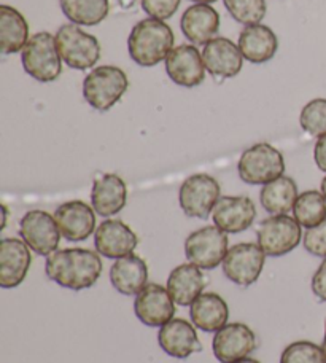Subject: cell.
I'll list each match as a JSON object with an SVG mask.
<instances>
[{"label": "cell", "mask_w": 326, "mask_h": 363, "mask_svg": "<svg viewBox=\"0 0 326 363\" xmlns=\"http://www.w3.org/2000/svg\"><path fill=\"white\" fill-rule=\"evenodd\" d=\"M99 252L89 249H61L47 257L45 271L51 281L69 290L93 287L102 274L103 263Z\"/></svg>", "instance_id": "6da1fadb"}, {"label": "cell", "mask_w": 326, "mask_h": 363, "mask_svg": "<svg viewBox=\"0 0 326 363\" xmlns=\"http://www.w3.org/2000/svg\"><path fill=\"white\" fill-rule=\"evenodd\" d=\"M174 32L161 19L147 18L137 23L128 38L129 56L142 67H153L166 61L174 50Z\"/></svg>", "instance_id": "7a4b0ae2"}, {"label": "cell", "mask_w": 326, "mask_h": 363, "mask_svg": "<svg viewBox=\"0 0 326 363\" xmlns=\"http://www.w3.org/2000/svg\"><path fill=\"white\" fill-rule=\"evenodd\" d=\"M23 67L32 79L50 83L60 79L62 60L56 47V38L50 32H38L29 38L21 51Z\"/></svg>", "instance_id": "3957f363"}, {"label": "cell", "mask_w": 326, "mask_h": 363, "mask_svg": "<svg viewBox=\"0 0 326 363\" xmlns=\"http://www.w3.org/2000/svg\"><path fill=\"white\" fill-rule=\"evenodd\" d=\"M129 88L128 75L120 67L101 66L91 70L83 82V96L91 107L107 112Z\"/></svg>", "instance_id": "277c9868"}, {"label": "cell", "mask_w": 326, "mask_h": 363, "mask_svg": "<svg viewBox=\"0 0 326 363\" xmlns=\"http://www.w3.org/2000/svg\"><path fill=\"white\" fill-rule=\"evenodd\" d=\"M56 47L62 62L77 70L94 67L101 60V43L94 35L88 34L80 26L64 24L56 32Z\"/></svg>", "instance_id": "5b68a950"}, {"label": "cell", "mask_w": 326, "mask_h": 363, "mask_svg": "<svg viewBox=\"0 0 326 363\" xmlns=\"http://www.w3.org/2000/svg\"><path fill=\"white\" fill-rule=\"evenodd\" d=\"M239 177L249 185H266L283 176L285 160L269 144H255L242 153L237 164Z\"/></svg>", "instance_id": "8992f818"}, {"label": "cell", "mask_w": 326, "mask_h": 363, "mask_svg": "<svg viewBox=\"0 0 326 363\" xmlns=\"http://www.w3.org/2000/svg\"><path fill=\"white\" fill-rule=\"evenodd\" d=\"M230 250L227 233L217 225H208L193 231L185 241V255L188 262L204 271H210L223 263Z\"/></svg>", "instance_id": "52a82bcc"}, {"label": "cell", "mask_w": 326, "mask_h": 363, "mask_svg": "<svg viewBox=\"0 0 326 363\" xmlns=\"http://www.w3.org/2000/svg\"><path fill=\"white\" fill-rule=\"evenodd\" d=\"M258 245L267 257H283L295 250L303 239L301 225L295 217L272 216L263 220L257 230Z\"/></svg>", "instance_id": "ba28073f"}, {"label": "cell", "mask_w": 326, "mask_h": 363, "mask_svg": "<svg viewBox=\"0 0 326 363\" xmlns=\"http://www.w3.org/2000/svg\"><path fill=\"white\" fill-rule=\"evenodd\" d=\"M221 188L217 179L208 174H194L180 186L179 203L188 217L207 218L220 201Z\"/></svg>", "instance_id": "9c48e42d"}, {"label": "cell", "mask_w": 326, "mask_h": 363, "mask_svg": "<svg viewBox=\"0 0 326 363\" xmlns=\"http://www.w3.org/2000/svg\"><path fill=\"white\" fill-rule=\"evenodd\" d=\"M266 254L258 244L240 242L227 250L223 263L225 276L239 287L247 289L255 284L264 268Z\"/></svg>", "instance_id": "30bf717a"}, {"label": "cell", "mask_w": 326, "mask_h": 363, "mask_svg": "<svg viewBox=\"0 0 326 363\" xmlns=\"http://www.w3.org/2000/svg\"><path fill=\"white\" fill-rule=\"evenodd\" d=\"M19 236L37 255L50 257L61 242V230L55 216L45 211H29L19 222Z\"/></svg>", "instance_id": "8fae6325"}, {"label": "cell", "mask_w": 326, "mask_h": 363, "mask_svg": "<svg viewBox=\"0 0 326 363\" xmlns=\"http://www.w3.org/2000/svg\"><path fill=\"white\" fill-rule=\"evenodd\" d=\"M258 346L257 335L253 330L240 322L226 323L213 336V355L221 363H232L249 357Z\"/></svg>", "instance_id": "7c38bea8"}, {"label": "cell", "mask_w": 326, "mask_h": 363, "mask_svg": "<svg viewBox=\"0 0 326 363\" xmlns=\"http://www.w3.org/2000/svg\"><path fill=\"white\" fill-rule=\"evenodd\" d=\"M134 313L143 325L162 327L174 319L175 301L167 287L148 284L134 300Z\"/></svg>", "instance_id": "4fadbf2b"}, {"label": "cell", "mask_w": 326, "mask_h": 363, "mask_svg": "<svg viewBox=\"0 0 326 363\" xmlns=\"http://www.w3.org/2000/svg\"><path fill=\"white\" fill-rule=\"evenodd\" d=\"M202 53L196 45H179L166 57V72L175 85L196 88L206 80Z\"/></svg>", "instance_id": "5bb4252c"}, {"label": "cell", "mask_w": 326, "mask_h": 363, "mask_svg": "<svg viewBox=\"0 0 326 363\" xmlns=\"http://www.w3.org/2000/svg\"><path fill=\"white\" fill-rule=\"evenodd\" d=\"M94 245L102 257L118 260L133 254L139 245V238L125 222L108 218L96 228Z\"/></svg>", "instance_id": "9a60e30c"}, {"label": "cell", "mask_w": 326, "mask_h": 363, "mask_svg": "<svg viewBox=\"0 0 326 363\" xmlns=\"http://www.w3.org/2000/svg\"><path fill=\"white\" fill-rule=\"evenodd\" d=\"M96 211L84 201H69L55 212L61 235L70 242H80L96 233Z\"/></svg>", "instance_id": "2e32d148"}, {"label": "cell", "mask_w": 326, "mask_h": 363, "mask_svg": "<svg viewBox=\"0 0 326 363\" xmlns=\"http://www.w3.org/2000/svg\"><path fill=\"white\" fill-rule=\"evenodd\" d=\"M32 263L29 245L21 239L4 238L0 241V287L16 289L28 276Z\"/></svg>", "instance_id": "e0dca14e"}, {"label": "cell", "mask_w": 326, "mask_h": 363, "mask_svg": "<svg viewBox=\"0 0 326 363\" xmlns=\"http://www.w3.org/2000/svg\"><path fill=\"white\" fill-rule=\"evenodd\" d=\"M202 60L207 72L213 75L215 79H232L239 75L244 66V55L239 45L231 42L230 38L215 37L208 42L204 51H202Z\"/></svg>", "instance_id": "ac0fdd59"}, {"label": "cell", "mask_w": 326, "mask_h": 363, "mask_svg": "<svg viewBox=\"0 0 326 363\" xmlns=\"http://www.w3.org/2000/svg\"><path fill=\"white\" fill-rule=\"evenodd\" d=\"M213 223L230 235L249 230L257 218V206L249 196H223L212 212Z\"/></svg>", "instance_id": "d6986e66"}, {"label": "cell", "mask_w": 326, "mask_h": 363, "mask_svg": "<svg viewBox=\"0 0 326 363\" xmlns=\"http://www.w3.org/2000/svg\"><path fill=\"white\" fill-rule=\"evenodd\" d=\"M191 323L185 319H172L162 325L158 333V342L162 351L180 360L201 352L202 345L196 333V327Z\"/></svg>", "instance_id": "ffe728a7"}, {"label": "cell", "mask_w": 326, "mask_h": 363, "mask_svg": "<svg viewBox=\"0 0 326 363\" xmlns=\"http://www.w3.org/2000/svg\"><path fill=\"white\" fill-rule=\"evenodd\" d=\"M128 186L116 174H102L94 180L91 191V206L101 217H112L125 209Z\"/></svg>", "instance_id": "44dd1931"}, {"label": "cell", "mask_w": 326, "mask_h": 363, "mask_svg": "<svg viewBox=\"0 0 326 363\" xmlns=\"http://www.w3.org/2000/svg\"><path fill=\"white\" fill-rule=\"evenodd\" d=\"M180 28L193 45H204L206 47L218 34L220 15L210 5L196 4L184 13Z\"/></svg>", "instance_id": "7402d4cb"}, {"label": "cell", "mask_w": 326, "mask_h": 363, "mask_svg": "<svg viewBox=\"0 0 326 363\" xmlns=\"http://www.w3.org/2000/svg\"><path fill=\"white\" fill-rule=\"evenodd\" d=\"M110 282L126 296H137L148 285V268L143 258L130 254L118 258L110 268Z\"/></svg>", "instance_id": "603a6c76"}, {"label": "cell", "mask_w": 326, "mask_h": 363, "mask_svg": "<svg viewBox=\"0 0 326 363\" xmlns=\"http://www.w3.org/2000/svg\"><path fill=\"white\" fill-rule=\"evenodd\" d=\"M207 279L202 269L193 263L174 268L167 279V290L179 306H191L196 298L204 294Z\"/></svg>", "instance_id": "cb8c5ba5"}, {"label": "cell", "mask_w": 326, "mask_h": 363, "mask_svg": "<svg viewBox=\"0 0 326 363\" xmlns=\"http://www.w3.org/2000/svg\"><path fill=\"white\" fill-rule=\"evenodd\" d=\"M190 317L196 328L206 333H217L230 319V306L218 294L207 291L193 301Z\"/></svg>", "instance_id": "d4e9b609"}, {"label": "cell", "mask_w": 326, "mask_h": 363, "mask_svg": "<svg viewBox=\"0 0 326 363\" xmlns=\"http://www.w3.org/2000/svg\"><path fill=\"white\" fill-rule=\"evenodd\" d=\"M239 48L249 62L264 64L276 56L279 38L264 24L245 26L239 34Z\"/></svg>", "instance_id": "484cf974"}, {"label": "cell", "mask_w": 326, "mask_h": 363, "mask_svg": "<svg viewBox=\"0 0 326 363\" xmlns=\"http://www.w3.org/2000/svg\"><path fill=\"white\" fill-rule=\"evenodd\" d=\"M0 38L4 55L23 51L30 38L26 18L10 5H0Z\"/></svg>", "instance_id": "4316f807"}, {"label": "cell", "mask_w": 326, "mask_h": 363, "mask_svg": "<svg viewBox=\"0 0 326 363\" xmlns=\"http://www.w3.org/2000/svg\"><path fill=\"white\" fill-rule=\"evenodd\" d=\"M298 196L296 182L291 177L282 176L263 185L259 193V201L264 211L272 213V216H283V213L293 211Z\"/></svg>", "instance_id": "83f0119b"}, {"label": "cell", "mask_w": 326, "mask_h": 363, "mask_svg": "<svg viewBox=\"0 0 326 363\" xmlns=\"http://www.w3.org/2000/svg\"><path fill=\"white\" fill-rule=\"evenodd\" d=\"M61 9L72 24L97 26L107 18L108 0H61Z\"/></svg>", "instance_id": "f1b7e54d"}, {"label": "cell", "mask_w": 326, "mask_h": 363, "mask_svg": "<svg viewBox=\"0 0 326 363\" xmlns=\"http://www.w3.org/2000/svg\"><path fill=\"white\" fill-rule=\"evenodd\" d=\"M293 217L304 228H314L326 220V198L322 191L308 190L301 193L293 207Z\"/></svg>", "instance_id": "f546056e"}, {"label": "cell", "mask_w": 326, "mask_h": 363, "mask_svg": "<svg viewBox=\"0 0 326 363\" xmlns=\"http://www.w3.org/2000/svg\"><path fill=\"white\" fill-rule=\"evenodd\" d=\"M280 363H326V354L315 342L295 341L283 349Z\"/></svg>", "instance_id": "4dcf8cb0"}, {"label": "cell", "mask_w": 326, "mask_h": 363, "mask_svg": "<svg viewBox=\"0 0 326 363\" xmlns=\"http://www.w3.org/2000/svg\"><path fill=\"white\" fill-rule=\"evenodd\" d=\"M227 11L237 23L259 24L266 16V0H223Z\"/></svg>", "instance_id": "1f68e13d"}, {"label": "cell", "mask_w": 326, "mask_h": 363, "mask_svg": "<svg viewBox=\"0 0 326 363\" xmlns=\"http://www.w3.org/2000/svg\"><path fill=\"white\" fill-rule=\"evenodd\" d=\"M305 133L315 138L326 134V99H314L305 104L299 116Z\"/></svg>", "instance_id": "d6a6232c"}, {"label": "cell", "mask_w": 326, "mask_h": 363, "mask_svg": "<svg viewBox=\"0 0 326 363\" xmlns=\"http://www.w3.org/2000/svg\"><path fill=\"white\" fill-rule=\"evenodd\" d=\"M303 244L309 254L326 258V220L305 231V235L303 236Z\"/></svg>", "instance_id": "836d02e7"}, {"label": "cell", "mask_w": 326, "mask_h": 363, "mask_svg": "<svg viewBox=\"0 0 326 363\" xmlns=\"http://www.w3.org/2000/svg\"><path fill=\"white\" fill-rule=\"evenodd\" d=\"M180 2L181 0H142V9L150 18L164 21L175 15Z\"/></svg>", "instance_id": "e575fe53"}, {"label": "cell", "mask_w": 326, "mask_h": 363, "mask_svg": "<svg viewBox=\"0 0 326 363\" xmlns=\"http://www.w3.org/2000/svg\"><path fill=\"white\" fill-rule=\"evenodd\" d=\"M310 285H312V291H314V295L318 298V300L326 303V258L315 271Z\"/></svg>", "instance_id": "d590c367"}, {"label": "cell", "mask_w": 326, "mask_h": 363, "mask_svg": "<svg viewBox=\"0 0 326 363\" xmlns=\"http://www.w3.org/2000/svg\"><path fill=\"white\" fill-rule=\"evenodd\" d=\"M314 160H315V164L318 166V169L326 172V134L320 135L315 142Z\"/></svg>", "instance_id": "8d00e7d4"}, {"label": "cell", "mask_w": 326, "mask_h": 363, "mask_svg": "<svg viewBox=\"0 0 326 363\" xmlns=\"http://www.w3.org/2000/svg\"><path fill=\"white\" fill-rule=\"evenodd\" d=\"M232 363H259L257 359H250V357H245V359H240L237 362H232Z\"/></svg>", "instance_id": "74e56055"}, {"label": "cell", "mask_w": 326, "mask_h": 363, "mask_svg": "<svg viewBox=\"0 0 326 363\" xmlns=\"http://www.w3.org/2000/svg\"><path fill=\"white\" fill-rule=\"evenodd\" d=\"M191 2H196V4H213V2H217V0H191Z\"/></svg>", "instance_id": "f35d334b"}, {"label": "cell", "mask_w": 326, "mask_h": 363, "mask_svg": "<svg viewBox=\"0 0 326 363\" xmlns=\"http://www.w3.org/2000/svg\"><path fill=\"white\" fill-rule=\"evenodd\" d=\"M2 209H4V223H2V230H4L5 225H6V216H9V212H6V207H5V206H2Z\"/></svg>", "instance_id": "ab89813d"}, {"label": "cell", "mask_w": 326, "mask_h": 363, "mask_svg": "<svg viewBox=\"0 0 326 363\" xmlns=\"http://www.w3.org/2000/svg\"><path fill=\"white\" fill-rule=\"evenodd\" d=\"M322 193L325 194V198H326V177L322 180Z\"/></svg>", "instance_id": "60d3db41"}, {"label": "cell", "mask_w": 326, "mask_h": 363, "mask_svg": "<svg viewBox=\"0 0 326 363\" xmlns=\"http://www.w3.org/2000/svg\"><path fill=\"white\" fill-rule=\"evenodd\" d=\"M322 347H323V351H325V354H326V322H325V338H323Z\"/></svg>", "instance_id": "b9f144b4"}]
</instances>
